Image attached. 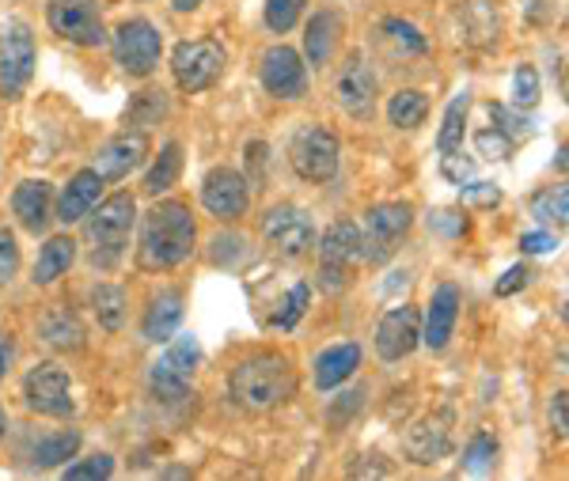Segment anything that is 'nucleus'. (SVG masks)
I'll return each mask as SVG.
<instances>
[{
  "label": "nucleus",
  "mask_w": 569,
  "mask_h": 481,
  "mask_svg": "<svg viewBox=\"0 0 569 481\" xmlns=\"http://www.w3.org/2000/svg\"><path fill=\"white\" fill-rule=\"evenodd\" d=\"M357 258H361V228L353 220H335L319 239V289L330 295L342 292Z\"/></svg>",
  "instance_id": "39448f33"
},
{
  "label": "nucleus",
  "mask_w": 569,
  "mask_h": 481,
  "mask_svg": "<svg viewBox=\"0 0 569 481\" xmlns=\"http://www.w3.org/2000/svg\"><path fill=\"white\" fill-rule=\"evenodd\" d=\"M182 308H187V295H182L179 289H163L160 295H152L149 311H144V322H141L144 341L163 345V341L176 338V330L182 322Z\"/></svg>",
  "instance_id": "5701e85b"
},
{
  "label": "nucleus",
  "mask_w": 569,
  "mask_h": 481,
  "mask_svg": "<svg viewBox=\"0 0 569 481\" xmlns=\"http://www.w3.org/2000/svg\"><path fill=\"white\" fill-rule=\"evenodd\" d=\"M262 88L273 99H300L308 91V64L292 46H270L262 58Z\"/></svg>",
  "instance_id": "dca6fc26"
},
{
  "label": "nucleus",
  "mask_w": 569,
  "mask_h": 481,
  "mask_svg": "<svg viewBox=\"0 0 569 481\" xmlns=\"http://www.w3.org/2000/svg\"><path fill=\"white\" fill-rule=\"evenodd\" d=\"M163 114H168V96H163V91H141V96H133L130 110H126V126L144 133V129H152Z\"/></svg>",
  "instance_id": "72a5a7b5"
},
{
  "label": "nucleus",
  "mask_w": 569,
  "mask_h": 481,
  "mask_svg": "<svg viewBox=\"0 0 569 481\" xmlns=\"http://www.w3.org/2000/svg\"><path fill=\"white\" fill-rule=\"evenodd\" d=\"M426 114H429V99L421 96L418 88L395 91L391 103H388V118H391L395 129H418L421 122H426Z\"/></svg>",
  "instance_id": "7c9ffc66"
},
{
  "label": "nucleus",
  "mask_w": 569,
  "mask_h": 481,
  "mask_svg": "<svg viewBox=\"0 0 569 481\" xmlns=\"http://www.w3.org/2000/svg\"><path fill=\"white\" fill-rule=\"evenodd\" d=\"M539 103V72L531 64H520L512 72V107L517 110H531Z\"/></svg>",
  "instance_id": "58836bf2"
},
{
  "label": "nucleus",
  "mask_w": 569,
  "mask_h": 481,
  "mask_svg": "<svg viewBox=\"0 0 569 481\" xmlns=\"http://www.w3.org/2000/svg\"><path fill=\"white\" fill-rule=\"evenodd\" d=\"M338 31H342V20L335 12H316L308 23V34H305V50H308V61L316 64H327L330 53H335V42H338Z\"/></svg>",
  "instance_id": "bb28decb"
},
{
  "label": "nucleus",
  "mask_w": 569,
  "mask_h": 481,
  "mask_svg": "<svg viewBox=\"0 0 569 481\" xmlns=\"http://www.w3.org/2000/svg\"><path fill=\"white\" fill-rule=\"evenodd\" d=\"M415 224V206L410 201H380L365 212V236H361V258L372 265H383L399 251L402 236Z\"/></svg>",
  "instance_id": "20e7f679"
},
{
  "label": "nucleus",
  "mask_w": 569,
  "mask_h": 481,
  "mask_svg": "<svg viewBox=\"0 0 569 481\" xmlns=\"http://www.w3.org/2000/svg\"><path fill=\"white\" fill-rule=\"evenodd\" d=\"M91 308H96L99 327H103V330H122V322H126V292L118 289V284L99 281L96 289H91Z\"/></svg>",
  "instance_id": "473e14b6"
},
{
  "label": "nucleus",
  "mask_w": 569,
  "mask_h": 481,
  "mask_svg": "<svg viewBox=\"0 0 569 481\" xmlns=\"http://www.w3.org/2000/svg\"><path fill=\"white\" fill-rule=\"evenodd\" d=\"M528 265H512V270H505V277H501V281L498 284H493V292H498V295H512V292H520V289H525V284H528Z\"/></svg>",
  "instance_id": "09e8293b"
},
{
  "label": "nucleus",
  "mask_w": 569,
  "mask_h": 481,
  "mask_svg": "<svg viewBox=\"0 0 569 481\" xmlns=\"http://www.w3.org/2000/svg\"><path fill=\"white\" fill-rule=\"evenodd\" d=\"M198 4H201V0H171V8H176V12H194Z\"/></svg>",
  "instance_id": "3c124183"
},
{
  "label": "nucleus",
  "mask_w": 569,
  "mask_h": 481,
  "mask_svg": "<svg viewBox=\"0 0 569 481\" xmlns=\"http://www.w3.org/2000/svg\"><path fill=\"white\" fill-rule=\"evenodd\" d=\"M4 429H8V418H4V410H0V440H4Z\"/></svg>",
  "instance_id": "603ef678"
},
{
  "label": "nucleus",
  "mask_w": 569,
  "mask_h": 481,
  "mask_svg": "<svg viewBox=\"0 0 569 481\" xmlns=\"http://www.w3.org/2000/svg\"><path fill=\"white\" fill-rule=\"evenodd\" d=\"M114 474V459L110 455H91V459H80L66 467V478L72 481H84V478H110Z\"/></svg>",
  "instance_id": "37998d69"
},
{
  "label": "nucleus",
  "mask_w": 569,
  "mask_h": 481,
  "mask_svg": "<svg viewBox=\"0 0 569 481\" xmlns=\"http://www.w3.org/2000/svg\"><path fill=\"white\" fill-rule=\"evenodd\" d=\"M429 231L440 239H463L471 231V220L460 209H433L429 212Z\"/></svg>",
  "instance_id": "4c0bfd02"
},
{
  "label": "nucleus",
  "mask_w": 569,
  "mask_h": 481,
  "mask_svg": "<svg viewBox=\"0 0 569 481\" xmlns=\"http://www.w3.org/2000/svg\"><path fill=\"white\" fill-rule=\"evenodd\" d=\"M547 418H550V432H555L558 440H566V432H569V421H566V391H558L555 398H550Z\"/></svg>",
  "instance_id": "de8ad7c7"
},
{
  "label": "nucleus",
  "mask_w": 569,
  "mask_h": 481,
  "mask_svg": "<svg viewBox=\"0 0 569 481\" xmlns=\"http://www.w3.org/2000/svg\"><path fill=\"white\" fill-rule=\"evenodd\" d=\"M20 273V243L8 228H0V284H8Z\"/></svg>",
  "instance_id": "c03bdc74"
},
{
  "label": "nucleus",
  "mask_w": 569,
  "mask_h": 481,
  "mask_svg": "<svg viewBox=\"0 0 569 481\" xmlns=\"http://www.w3.org/2000/svg\"><path fill=\"white\" fill-rule=\"evenodd\" d=\"M8 364H12V341H0V379L8 375Z\"/></svg>",
  "instance_id": "8fccbe9b"
},
{
  "label": "nucleus",
  "mask_w": 569,
  "mask_h": 481,
  "mask_svg": "<svg viewBox=\"0 0 569 481\" xmlns=\"http://www.w3.org/2000/svg\"><path fill=\"white\" fill-rule=\"evenodd\" d=\"M289 160L305 182H330L338 174V137L323 126H305L292 137Z\"/></svg>",
  "instance_id": "9b49d317"
},
{
  "label": "nucleus",
  "mask_w": 569,
  "mask_h": 481,
  "mask_svg": "<svg viewBox=\"0 0 569 481\" xmlns=\"http://www.w3.org/2000/svg\"><path fill=\"white\" fill-rule=\"evenodd\" d=\"M467 110H471V91H460V96L448 103L445 122H440V133H437V148H440V152H456V148H463Z\"/></svg>",
  "instance_id": "2f4dec72"
},
{
  "label": "nucleus",
  "mask_w": 569,
  "mask_h": 481,
  "mask_svg": "<svg viewBox=\"0 0 569 481\" xmlns=\"http://www.w3.org/2000/svg\"><path fill=\"white\" fill-rule=\"evenodd\" d=\"M418 341H421V314L418 308H407V303L391 308L380 319V327H376V353L383 360H391V364L415 353Z\"/></svg>",
  "instance_id": "a211bd4d"
},
{
  "label": "nucleus",
  "mask_w": 569,
  "mask_h": 481,
  "mask_svg": "<svg viewBox=\"0 0 569 481\" xmlns=\"http://www.w3.org/2000/svg\"><path fill=\"white\" fill-rule=\"evenodd\" d=\"M493 462H498V437L493 432H475L471 443L463 448V467L471 474H486V470H493Z\"/></svg>",
  "instance_id": "f704fd0d"
},
{
  "label": "nucleus",
  "mask_w": 569,
  "mask_h": 481,
  "mask_svg": "<svg viewBox=\"0 0 569 481\" xmlns=\"http://www.w3.org/2000/svg\"><path fill=\"white\" fill-rule=\"evenodd\" d=\"M383 34H388L395 46H402L407 53H426L429 50L426 34H421L418 27L407 23V20H383Z\"/></svg>",
  "instance_id": "ea45409f"
},
{
  "label": "nucleus",
  "mask_w": 569,
  "mask_h": 481,
  "mask_svg": "<svg viewBox=\"0 0 569 481\" xmlns=\"http://www.w3.org/2000/svg\"><path fill=\"white\" fill-rule=\"evenodd\" d=\"M456 319H460V289H456V284H440L433 292V300H429L426 334H421V341H426L433 353H440L456 334Z\"/></svg>",
  "instance_id": "412c9836"
},
{
  "label": "nucleus",
  "mask_w": 569,
  "mask_h": 481,
  "mask_svg": "<svg viewBox=\"0 0 569 481\" xmlns=\"http://www.w3.org/2000/svg\"><path fill=\"white\" fill-rule=\"evenodd\" d=\"M531 217L539 220L543 228H558L562 231L569 224V190L558 182V187H547L531 198Z\"/></svg>",
  "instance_id": "c756f323"
},
{
  "label": "nucleus",
  "mask_w": 569,
  "mask_h": 481,
  "mask_svg": "<svg viewBox=\"0 0 569 481\" xmlns=\"http://www.w3.org/2000/svg\"><path fill=\"white\" fill-rule=\"evenodd\" d=\"M440 174H445L448 182H456V187H463L475 174V160L463 156L460 148H456V152H440Z\"/></svg>",
  "instance_id": "79ce46f5"
},
{
  "label": "nucleus",
  "mask_w": 569,
  "mask_h": 481,
  "mask_svg": "<svg viewBox=\"0 0 569 481\" xmlns=\"http://www.w3.org/2000/svg\"><path fill=\"white\" fill-rule=\"evenodd\" d=\"M262 239L273 254L281 258H305L316 243V224L300 206H273L262 217Z\"/></svg>",
  "instance_id": "f8f14e48"
},
{
  "label": "nucleus",
  "mask_w": 569,
  "mask_h": 481,
  "mask_svg": "<svg viewBox=\"0 0 569 481\" xmlns=\"http://www.w3.org/2000/svg\"><path fill=\"white\" fill-rule=\"evenodd\" d=\"M88 224H84V236L91 243V262L99 265V270H110V265H118V258H122L126 243H130V231L137 224V201L133 193H114V198H107L103 206H91L88 212Z\"/></svg>",
  "instance_id": "7ed1b4c3"
},
{
  "label": "nucleus",
  "mask_w": 569,
  "mask_h": 481,
  "mask_svg": "<svg viewBox=\"0 0 569 481\" xmlns=\"http://www.w3.org/2000/svg\"><path fill=\"white\" fill-rule=\"evenodd\" d=\"M376 91H380V84H376V72L369 58H365L361 50H353L350 58L342 61V69H338L335 77V99L338 107L346 110V114L361 118V122H369V118L376 114Z\"/></svg>",
  "instance_id": "ddd939ff"
},
{
  "label": "nucleus",
  "mask_w": 569,
  "mask_h": 481,
  "mask_svg": "<svg viewBox=\"0 0 569 481\" xmlns=\"http://www.w3.org/2000/svg\"><path fill=\"white\" fill-rule=\"evenodd\" d=\"M149 156V137L137 133V129H126V133L110 137V141L96 152V171L99 179H126L130 171H137Z\"/></svg>",
  "instance_id": "6ab92c4d"
},
{
  "label": "nucleus",
  "mask_w": 569,
  "mask_h": 481,
  "mask_svg": "<svg viewBox=\"0 0 569 481\" xmlns=\"http://www.w3.org/2000/svg\"><path fill=\"white\" fill-rule=\"evenodd\" d=\"M475 148H479V156H486V160H509L512 148H517V137L505 133L501 126H490L475 133Z\"/></svg>",
  "instance_id": "e433bc0d"
},
{
  "label": "nucleus",
  "mask_w": 569,
  "mask_h": 481,
  "mask_svg": "<svg viewBox=\"0 0 569 481\" xmlns=\"http://www.w3.org/2000/svg\"><path fill=\"white\" fill-rule=\"evenodd\" d=\"M110 46H114V61L122 64V72H130L137 80L152 77L163 58V34L149 20H126L114 31Z\"/></svg>",
  "instance_id": "9d476101"
},
{
  "label": "nucleus",
  "mask_w": 569,
  "mask_h": 481,
  "mask_svg": "<svg viewBox=\"0 0 569 481\" xmlns=\"http://www.w3.org/2000/svg\"><path fill=\"white\" fill-rule=\"evenodd\" d=\"M308 295H311L308 284H297L289 300H284V311H278V314L270 319V327H278V330H292V327H297L300 314H305V308H308Z\"/></svg>",
  "instance_id": "a19ab883"
},
{
  "label": "nucleus",
  "mask_w": 569,
  "mask_h": 481,
  "mask_svg": "<svg viewBox=\"0 0 569 481\" xmlns=\"http://www.w3.org/2000/svg\"><path fill=\"white\" fill-rule=\"evenodd\" d=\"M12 212H16V220L31 231V236H42L53 220V187L46 179L20 182L12 193Z\"/></svg>",
  "instance_id": "aec40b11"
},
{
  "label": "nucleus",
  "mask_w": 569,
  "mask_h": 481,
  "mask_svg": "<svg viewBox=\"0 0 569 481\" xmlns=\"http://www.w3.org/2000/svg\"><path fill=\"white\" fill-rule=\"evenodd\" d=\"M198 364H201V345L194 334H182L179 341H171L168 353L149 368L152 394L160 398V402H182V398L190 394Z\"/></svg>",
  "instance_id": "423d86ee"
},
{
  "label": "nucleus",
  "mask_w": 569,
  "mask_h": 481,
  "mask_svg": "<svg viewBox=\"0 0 569 481\" xmlns=\"http://www.w3.org/2000/svg\"><path fill=\"white\" fill-rule=\"evenodd\" d=\"M520 251L525 254H550V251H558V236L550 228L525 231V236H520Z\"/></svg>",
  "instance_id": "49530a36"
},
{
  "label": "nucleus",
  "mask_w": 569,
  "mask_h": 481,
  "mask_svg": "<svg viewBox=\"0 0 569 481\" xmlns=\"http://www.w3.org/2000/svg\"><path fill=\"white\" fill-rule=\"evenodd\" d=\"M194 239L198 224L187 201H160L141 220L137 262H141V270H176L194 251Z\"/></svg>",
  "instance_id": "f257e3e1"
},
{
  "label": "nucleus",
  "mask_w": 569,
  "mask_h": 481,
  "mask_svg": "<svg viewBox=\"0 0 569 481\" xmlns=\"http://www.w3.org/2000/svg\"><path fill=\"white\" fill-rule=\"evenodd\" d=\"M80 451V432L77 429H61V432H50V437H42L39 443L31 448V462L34 467H61V462H69L72 455Z\"/></svg>",
  "instance_id": "c85d7f7f"
},
{
  "label": "nucleus",
  "mask_w": 569,
  "mask_h": 481,
  "mask_svg": "<svg viewBox=\"0 0 569 481\" xmlns=\"http://www.w3.org/2000/svg\"><path fill=\"white\" fill-rule=\"evenodd\" d=\"M201 206L213 212L217 220H236L243 217L247 206H251V190H247V179L232 168H213L201 179Z\"/></svg>",
  "instance_id": "2eb2a0df"
},
{
  "label": "nucleus",
  "mask_w": 569,
  "mask_h": 481,
  "mask_svg": "<svg viewBox=\"0 0 569 481\" xmlns=\"http://www.w3.org/2000/svg\"><path fill=\"white\" fill-rule=\"evenodd\" d=\"M361 368V345L346 341V345H330L327 353H319L316 360V387L319 391H335Z\"/></svg>",
  "instance_id": "b1692460"
},
{
  "label": "nucleus",
  "mask_w": 569,
  "mask_h": 481,
  "mask_svg": "<svg viewBox=\"0 0 569 481\" xmlns=\"http://www.w3.org/2000/svg\"><path fill=\"white\" fill-rule=\"evenodd\" d=\"M46 20H50V31L58 39L72 46H84V50L107 46V23L96 0H50L46 4Z\"/></svg>",
  "instance_id": "6e6552de"
},
{
  "label": "nucleus",
  "mask_w": 569,
  "mask_h": 481,
  "mask_svg": "<svg viewBox=\"0 0 569 481\" xmlns=\"http://www.w3.org/2000/svg\"><path fill=\"white\" fill-rule=\"evenodd\" d=\"M99 193H103V179H99V171L96 168L77 171L58 198V220L61 224H80V220L91 212V206H99Z\"/></svg>",
  "instance_id": "4be33fe9"
},
{
  "label": "nucleus",
  "mask_w": 569,
  "mask_h": 481,
  "mask_svg": "<svg viewBox=\"0 0 569 481\" xmlns=\"http://www.w3.org/2000/svg\"><path fill=\"white\" fill-rule=\"evenodd\" d=\"M179 174H182V144H163L160 148V156H156V163L149 168V174H144V193L149 198H160V193H168L171 187L179 182Z\"/></svg>",
  "instance_id": "cd10ccee"
},
{
  "label": "nucleus",
  "mask_w": 569,
  "mask_h": 481,
  "mask_svg": "<svg viewBox=\"0 0 569 481\" xmlns=\"http://www.w3.org/2000/svg\"><path fill=\"white\" fill-rule=\"evenodd\" d=\"M224 46L217 39H190L179 42L176 53H171V72H176V84L187 91V96H198V91H209L224 72Z\"/></svg>",
  "instance_id": "0eeeda50"
},
{
  "label": "nucleus",
  "mask_w": 569,
  "mask_h": 481,
  "mask_svg": "<svg viewBox=\"0 0 569 481\" xmlns=\"http://www.w3.org/2000/svg\"><path fill=\"white\" fill-rule=\"evenodd\" d=\"M77 262V239L72 236H53L46 239L39 262H34V284H53L61 273H69V265Z\"/></svg>",
  "instance_id": "a878e982"
},
{
  "label": "nucleus",
  "mask_w": 569,
  "mask_h": 481,
  "mask_svg": "<svg viewBox=\"0 0 569 481\" xmlns=\"http://www.w3.org/2000/svg\"><path fill=\"white\" fill-rule=\"evenodd\" d=\"M39 334L50 349H61V353H77V349H84V327H80V319L66 308L42 314L39 322Z\"/></svg>",
  "instance_id": "393cba45"
},
{
  "label": "nucleus",
  "mask_w": 569,
  "mask_h": 481,
  "mask_svg": "<svg viewBox=\"0 0 569 481\" xmlns=\"http://www.w3.org/2000/svg\"><path fill=\"white\" fill-rule=\"evenodd\" d=\"M305 4H308V0H266L262 20H266V27H270L273 34H284V31H292V27H297L300 16H305Z\"/></svg>",
  "instance_id": "c9c22d12"
},
{
  "label": "nucleus",
  "mask_w": 569,
  "mask_h": 481,
  "mask_svg": "<svg viewBox=\"0 0 569 481\" xmlns=\"http://www.w3.org/2000/svg\"><path fill=\"white\" fill-rule=\"evenodd\" d=\"M34 34L31 27L12 20L0 27V96L20 99L34 77Z\"/></svg>",
  "instance_id": "1a4fd4ad"
},
{
  "label": "nucleus",
  "mask_w": 569,
  "mask_h": 481,
  "mask_svg": "<svg viewBox=\"0 0 569 481\" xmlns=\"http://www.w3.org/2000/svg\"><path fill=\"white\" fill-rule=\"evenodd\" d=\"M460 201L471 209H493L501 206V190L493 187V182H471V187H460Z\"/></svg>",
  "instance_id": "a18cd8bd"
},
{
  "label": "nucleus",
  "mask_w": 569,
  "mask_h": 481,
  "mask_svg": "<svg viewBox=\"0 0 569 481\" xmlns=\"http://www.w3.org/2000/svg\"><path fill=\"white\" fill-rule=\"evenodd\" d=\"M228 391H232V402L247 413L278 410V405H284L297 394V372H292L289 357L254 353L232 368Z\"/></svg>",
  "instance_id": "f03ea898"
},
{
  "label": "nucleus",
  "mask_w": 569,
  "mask_h": 481,
  "mask_svg": "<svg viewBox=\"0 0 569 481\" xmlns=\"http://www.w3.org/2000/svg\"><path fill=\"white\" fill-rule=\"evenodd\" d=\"M452 424H456V418L448 410L429 413V418L410 424L407 437H402V448H407V455L421 462V467L448 459V451H452Z\"/></svg>",
  "instance_id": "f3484780"
},
{
  "label": "nucleus",
  "mask_w": 569,
  "mask_h": 481,
  "mask_svg": "<svg viewBox=\"0 0 569 481\" xmlns=\"http://www.w3.org/2000/svg\"><path fill=\"white\" fill-rule=\"evenodd\" d=\"M23 398L34 413L42 418H69L72 413V383L66 368H58L53 360L34 364L23 379Z\"/></svg>",
  "instance_id": "4468645a"
}]
</instances>
